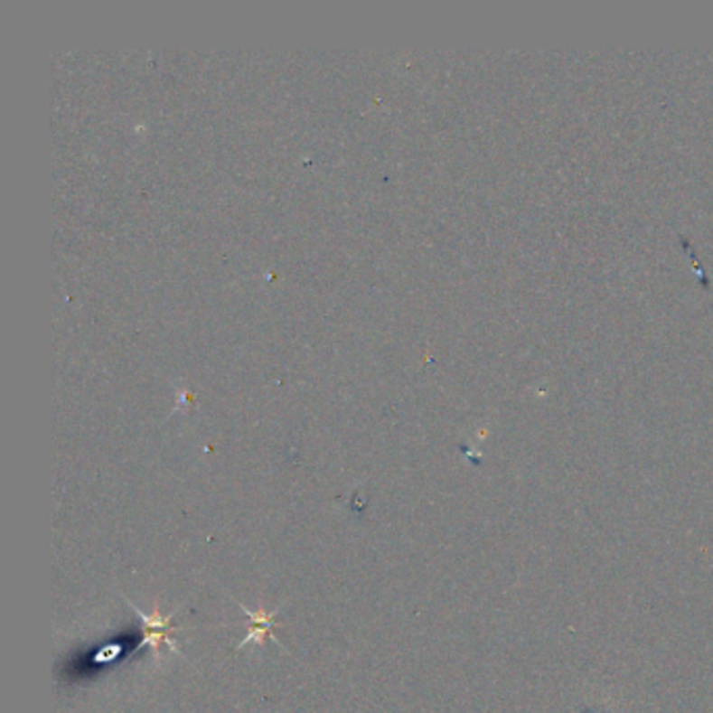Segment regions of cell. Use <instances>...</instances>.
Here are the masks:
<instances>
[{"label":"cell","mask_w":713,"mask_h":713,"mask_svg":"<svg viewBox=\"0 0 713 713\" xmlns=\"http://www.w3.org/2000/svg\"><path fill=\"white\" fill-rule=\"evenodd\" d=\"M245 615L249 617V630H248V636L243 638L241 644H239V649H245L249 643L253 644H262L266 638H270L272 643L278 644L283 649V644L278 643V638L272 634V628H275V617L278 615V609L277 611H264V609H258V611H251V609H245Z\"/></svg>","instance_id":"7a4b0ae2"},{"label":"cell","mask_w":713,"mask_h":713,"mask_svg":"<svg viewBox=\"0 0 713 713\" xmlns=\"http://www.w3.org/2000/svg\"><path fill=\"white\" fill-rule=\"evenodd\" d=\"M128 605L132 606V609H135L136 615L143 619V641H141V644L136 646V652L143 651V649H151L153 657H155V661H159V651H162V646H168L172 652H176V655L184 657V652L180 651L178 646L174 644V641H172V638H170L172 632L176 630V628H172L170 622H172V617H174L178 611H172V613H168V615H164V613L159 611L157 606L151 613H145V611L138 609L135 603L128 601Z\"/></svg>","instance_id":"6da1fadb"},{"label":"cell","mask_w":713,"mask_h":713,"mask_svg":"<svg viewBox=\"0 0 713 713\" xmlns=\"http://www.w3.org/2000/svg\"><path fill=\"white\" fill-rule=\"evenodd\" d=\"M119 646L117 644H109V646H105L103 651H99L97 652V657H95V661L97 663H109V661H113V659H116L117 655H119Z\"/></svg>","instance_id":"3957f363"}]
</instances>
